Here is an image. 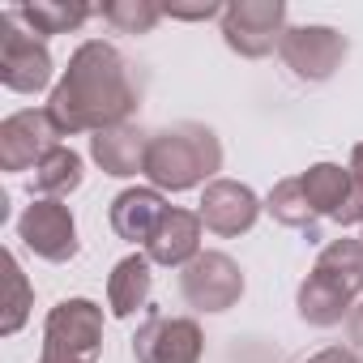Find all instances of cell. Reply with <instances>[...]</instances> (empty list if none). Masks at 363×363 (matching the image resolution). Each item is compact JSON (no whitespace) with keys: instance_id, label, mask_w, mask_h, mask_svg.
I'll return each instance as SVG.
<instances>
[{"instance_id":"obj_18","label":"cell","mask_w":363,"mask_h":363,"mask_svg":"<svg viewBox=\"0 0 363 363\" xmlns=\"http://www.w3.org/2000/svg\"><path fill=\"white\" fill-rule=\"evenodd\" d=\"M312 269H316L320 278H329L333 286H342L350 299L363 295V240H346V235H342V240L325 244Z\"/></svg>"},{"instance_id":"obj_25","label":"cell","mask_w":363,"mask_h":363,"mask_svg":"<svg viewBox=\"0 0 363 363\" xmlns=\"http://www.w3.org/2000/svg\"><path fill=\"white\" fill-rule=\"evenodd\" d=\"M308 363H359V359H354V350H346V346H329V350L312 354Z\"/></svg>"},{"instance_id":"obj_10","label":"cell","mask_w":363,"mask_h":363,"mask_svg":"<svg viewBox=\"0 0 363 363\" xmlns=\"http://www.w3.org/2000/svg\"><path fill=\"white\" fill-rule=\"evenodd\" d=\"M60 124L52 120V111H13L5 124H0V167L5 171H30L39 167L56 145H60Z\"/></svg>"},{"instance_id":"obj_19","label":"cell","mask_w":363,"mask_h":363,"mask_svg":"<svg viewBox=\"0 0 363 363\" xmlns=\"http://www.w3.org/2000/svg\"><path fill=\"white\" fill-rule=\"evenodd\" d=\"M265 210H269L274 223H282L291 231H308V240H316V218L320 214L312 210V201H308V193L299 184V175L278 179V184L269 189V197H265Z\"/></svg>"},{"instance_id":"obj_29","label":"cell","mask_w":363,"mask_h":363,"mask_svg":"<svg viewBox=\"0 0 363 363\" xmlns=\"http://www.w3.org/2000/svg\"><path fill=\"white\" fill-rule=\"evenodd\" d=\"M359 240H363V235H359Z\"/></svg>"},{"instance_id":"obj_12","label":"cell","mask_w":363,"mask_h":363,"mask_svg":"<svg viewBox=\"0 0 363 363\" xmlns=\"http://www.w3.org/2000/svg\"><path fill=\"white\" fill-rule=\"evenodd\" d=\"M201 214H193V210H167L162 214V223H158V231L150 235V244H145V257L154 261V265H167V269H184L189 261H197L201 257Z\"/></svg>"},{"instance_id":"obj_17","label":"cell","mask_w":363,"mask_h":363,"mask_svg":"<svg viewBox=\"0 0 363 363\" xmlns=\"http://www.w3.org/2000/svg\"><path fill=\"white\" fill-rule=\"evenodd\" d=\"M299 184H303L312 210L325 218H337V210L354 197V175H350V167H337V162H312L299 175Z\"/></svg>"},{"instance_id":"obj_24","label":"cell","mask_w":363,"mask_h":363,"mask_svg":"<svg viewBox=\"0 0 363 363\" xmlns=\"http://www.w3.org/2000/svg\"><path fill=\"white\" fill-rule=\"evenodd\" d=\"M227 5L201 0V5H162V18H179V22H206V18H223Z\"/></svg>"},{"instance_id":"obj_16","label":"cell","mask_w":363,"mask_h":363,"mask_svg":"<svg viewBox=\"0 0 363 363\" xmlns=\"http://www.w3.org/2000/svg\"><path fill=\"white\" fill-rule=\"evenodd\" d=\"M295 308H299V316H303L308 325H316V329H329V325H342V320L350 316L354 299H350L342 286H333L329 278H320V274L312 269V274L299 282Z\"/></svg>"},{"instance_id":"obj_2","label":"cell","mask_w":363,"mask_h":363,"mask_svg":"<svg viewBox=\"0 0 363 363\" xmlns=\"http://www.w3.org/2000/svg\"><path fill=\"white\" fill-rule=\"evenodd\" d=\"M223 167V141L206 124H171L150 137L145 154V175L158 193H189L197 184H214V175Z\"/></svg>"},{"instance_id":"obj_27","label":"cell","mask_w":363,"mask_h":363,"mask_svg":"<svg viewBox=\"0 0 363 363\" xmlns=\"http://www.w3.org/2000/svg\"><path fill=\"white\" fill-rule=\"evenodd\" d=\"M350 175H354V184L363 189V141L350 150Z\"/></svg>"},{"instance_id":"obj_7","label":"cell","mask_w":363,"mask_h":363,"mask_svg":"<svg viewBox=\"0 0 363 363\" xmlns=\"http://www.w3.org/2000/svg\"><path fill=\"white\" fill-rule=\"evenodd\" d=\"M346 52H350V43L333 26H286V35L278 43L282 65L299 82H329L342 69Z\"/></svg>"},{"instance_id":"obj_23","label":"cell","mask_w":363,"mask_h":363,"mask_svg":"<svg viewBox=\"0 0 363 363\" xmlns=\"http://www.w3.org/2000/svg\"><path fill=\"white\" fill-rule=\"evenodd\" d=\"M5 274H9V312H5L0 333H18L30 316V286H26V274L18 265V257H5Z\"/></svg>"},{"instance_id":"obj_9","label":"cell","mask_w":363,"mask_h":363,"mask_svg":"<svg viewBox=\"0 0 363 363\" xmlns=\"http://www.w3.org/2000/svg\"><path fill=\"white\" fill-rule=\"evenodd\" d=\"M18 240H22L35 257L52 261V265H65V261L77 257V223H73L69 206H65V201H52V197H35V201L22 210V218H18Z\"/></svg>"},{"instance_id":"obj_21","label":"cell","mask_w":363,"mask_h":363,"mask_svg":"<svg viewBox=\"0 0 363 363\" xmlns=\"http://www.w3.org/2000/svg\"><path fill=\"white\" fill-rule=\"evenodd\" d=\"M77 184H82V154H73L69 145H56L30 175V193L52 197V201L69 197Z\"/></svg>"},{"instance_id":"obj_8","label":"cell","mask_w":363,"mask_h":363,"mask_svg":"<svg viewBox=\"0 0 363 363\" xmlns=\"http://www.w3.org/2000/svg\"><path fill=\"white\" fill-rule=\"evenodd\" d=\"M201 354H206V337H201V325L193 316L150 312L133 337L137 363H201Z\"/></svg>"},{"instance_id":"obj_20","label":"cell","mask_w":363,"mask_h":363,"mask_svg":"<svg viewBox=\"0 0 363 363\" xmlns=\"http://www.w3.org/2000/svg\"><path fill=\"white\" fill-rule=\"evenodd\" d=\"M90 13H99V9H90V5H65V0H30V5H18V18H22V26L26 30H35L39 39H48V35H69V30H77Z\"/></svg>"},{"instance_id":"obj_22","label":"cell","mask_w":363,"mask_h":363,"mask_svg":"<svg viewBox=\"0 0 363 363\" xmlns=\"http://www.w3.org/2000/svg\"><path fill=\"white\" fill-rule=\"evenodd\" d=\"M120 35H150L162 18V5H154V0H107V5L99 9Z\"/></svg>"},{"instance_id":"obj_5","label":"cell","mask_w":363,"mask_h":363,"mask_svg":"<svg viewBox=\"0 0 363 363\" xmlns=\"http://www.w3.org/2000/svg\"><path fill=\"white\" fill-rule=\"evenodd\" d=\"M43 350L94 363L103 354V308L94 299H60L43 320Z\"/></svg>"},{"instance_id":"obj_14","label":"cell","mask_w":363,"mask_h":363,"mask_svg":"<svg viewBox=\"0 0 363 363\" xmlns=\"http://www.w3.org/2000/svg\"><path fill=\"white\" fill-rule=\"evenodd\" d=\"M171 206L162 201L158 189H124L116 201H111V231L128 244H150V235L158 231L162 214Z\"/></svg>"},{"instance_id":"obj_6","label":"cell","mask_w":363,"mask_h":363,"mask_svg":"<svg viewBox=\"0 0 363 363\" xmlns=\"http://www.w3.org/2000/svg\"><path fill=\"white\" fill-rule=\"evenodd\" d=\"M179 295L193 312H227L244 295V269L227 252H201L179 269Z\"/></svg>"},{"instance_id":"obj_26","label":"cell","mask_w":363,"mask_h":363,"mask_svg":"<svg viewBox=\"0 0 363 363\" xmlns=\"http://www.w3.org/2000/svg\"><path fill=\"white\" fill-rule=\"evenodd\" d=\"M346 333H350L354 346H363V299L350 308V316H346Z\"/></svg>"},{"instance_id":"obj_1","label":"cell","mask_w":363,"mask_h":363,"mask_svg":"<svg viewBox=\"0 0 363 363\" xmlns=\"http://www.w3.org/2000/svg\"><path fill=\"white\" fill-rule=\"evenodd\" d=\"M48 111H52V120L60 124L65 137L128 124V116L137 111V86L128 77L124 56L103 39L82 43L69 56V69L56 82V90L48 99Z\"/></svg>"},{"instance_id":"obj_15","label":"cell","mask_w":363,"mask_h":363,"mask_svg":"<svg viewBox=\"0 0 363 363\" xmlns=\"http://www.w3.org/2000/svg\"><path fill=\"white\" fill-rule=\"evenodd\" d=\"M150 286H154V261L145 252L124 257L111 269V278H107V308H111V316L116 320L137 316V308L150 303Z\"/></svg>"},{"instance_id":"obj_4","label":"cell","mask_w":363,"mask_h":363,"mask_svg":"<svg viewBox=\"0 0 363 363\" xmlns=\"http://www.w3.org/2000/svg\"><path fill=\"white\" fill-rule=\"evenodd\" d=\"M286 35V5L282 0H235L223 13V39L235 56L261 60Z\"/></svg>"},{"instance_id":"obj_28","label":"cell","mask_w":363,"mask_h":363,"mask_svg":"<svg viewBox=\"0 0 363 363\" xmlns=\"http://www.w3.org/2000/svg\"><path fill=\"white\" fill-rule=\"evenodd\" d=\"M39 363H82V359H69V354H56V350H43Z\"/></svg>"},{"instance_id":"obj_11","label":"cell","mask_w":363,"mask_h":363,"mask_svg":"<svg viewBox=\"0 0 363 363\" xmlns=\"http://www.w3.org/2000/svg\"><path fill=\"white\" fill-rule=\"evenodd\" d=\"M261 201L248 184H240V179H214V184H206L201 193V223L206 231L223 235V240H235L244 231H252V223L261 218Z\"/></svg>"},{"instance_id":"obj_13","label":"cell","mask_w":363,"mask_h":363,"mask_svg":"<svg viewBox=\"0 0 363 363\" xmlns=\"http://www.w3.org/2000/svg\"><path fill=\"white\" fill-rule=\"evenodd\" d=\"M150 137L154 133H141L137 124H116V128H103L90 137V158L116 175V179H128V175H145V154H150Z\"/></svg>"},{"instance_id":"obj_3","label":"cell","mask_w":363,"mask_h":363,"mask_svg":"<svg viewBox=\"0 0 363 363\" xmlns=\"http://www.w3.org/2000/svg\"><path fill=\"white\" fill-rule=\"evenodd\" d=\"M52 52L48 43L22 26L18 9L0 13V82L13 94H39L52 82Z\"/></svg>"}]
</instances>
